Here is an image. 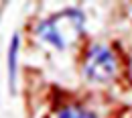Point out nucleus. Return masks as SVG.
<instances>
[{
    "label": "nucleus",
    "instance_id": "f257e3e1",
    "mask_svg": "<svg viewBox=\"0 0 132 118\" xmlns=\"http://www.w3.org/2000/svg\"><path fill=\"white\" fill-rule=\"evenodd\" d=\"M85 31V17L79 10H63L37 25L35 35L39 41L57 51H65L79 41Z\"/></svg>",
    "mask_w": 132,
    "mask_h": 118
},
{
    "label": "nucleus",
    "instance_id": "f03ea898",
    "mask_svg": "<svg viewBox=\"0 0 132 118\" xmlns=\"http://www.w3.org/2000/svg\"><path fill=\"white\" fill-rule=\"evenodd\" d=\"M83 75L94 84L112 82L118 73V57L108 45L94 43L83 57Z\"/></svg>",
    "mask_w": 132,
    "mask_h": 118
},
{
    "label": "nucleus",
    "instance_id": "7ed1b4c3",
    "mask_svg": "<svg viewBox=\"0 0 132 118\" xmlns=\"http://www.w3.org/2000/svg\"><path fill=\"white\" fill-rule=\"evenodd\" d=\"M18 47H20V37L12 35L10 45H8V82L10 92L16 90V75H18Z\"/></svg>",
    "mask_w": 132,
    "mask_h": 118
},
{
    "label": "nucleus",
    "instance_id": "20e7f679",
    "mask_svg": "<svg viewBox=\"0 0 132 118\" xmlns=\"http://www.w3.org/2000/svg\"><path fill=\"white\" fill-rule=\"evenodd\" d=\"M51 118H98L92 110L83 108V106H77V104H67L63 108H59Z\"/></svg>",
    "mask_w": 132,
    "mask_h": 118
},
{
    "label": "nucleus",
    "instance_id": "39448f33",
    "mask_svg": "<svg viewBox=\"0 0 132 118\" xmlns=\"http://www.w3.org/2000/svg\"><path fill=\"white\" fill-rule=\"evenodd\" d=\"M130 75H132V57H130Z\"/></svg>",
    "mask_w": 132,
    "mask_h": 118
}]
</instances>
